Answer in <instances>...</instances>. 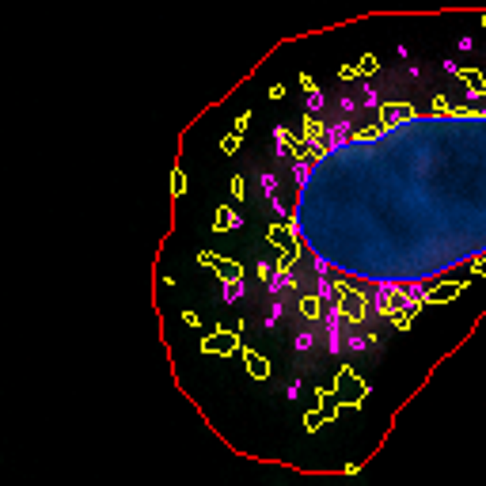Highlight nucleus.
I'll return each mask as SVG.
<instances>
[{"instance_id":"nucleus-1","label":"nucleus","mask_w":486,"mask_h":486,"mask_svg":"<svg viewBox=\"0 0 486 486\" xmlns=\"http://www.w3.org/2000/svg\"><path fill=\"white\" fill-rule=\"evenodd\" d=\"M293 194L285 236L312 281L327 350H358L486 258V107L387 110L384 122L278 133Z\"/></svg>"}]
</instances>
